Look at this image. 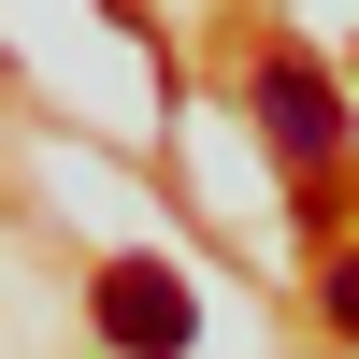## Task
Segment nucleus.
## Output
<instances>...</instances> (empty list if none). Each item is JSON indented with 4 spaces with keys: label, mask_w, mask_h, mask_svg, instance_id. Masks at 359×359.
<instances>
[{
    "label": "nucleus",
    "mask_w": 359,
    "mask_h": 359,
    "mask_svg": "<svg viewBox=\"0 0 359 359\" xmlns=\"http://www.w3.org/2000/svg\"><path fill=\"white\" fill-rule=\"evenodd\" d=\"M245 101H259V130H273V158L302 172V187L345 158V101H331V72H316V57H259Z\"/></svg>",
    "instance_id": "obj_1"
},
{
    "label": "nucleus",
    "mask_w": 359,
    "mask_h": 359,
    "mask_svg": "<svg viewBox=\"0 0 359 359\" xmlns=\"http://www.w3.org/2000/svg\"><path fill=\"white\" fill-rule=\"evenodd\" d=\"M101 331L130 345V359H187V287H172V259H101Z\"/></svg>",
    "instance_id": "obj_2"
},
{
    "label": "nucleus",
    "mask_w": 359,
    "mask_h": 359,
    "mask_svg": "<svg viewBox=\"0 0 359 359\" xmlns=\"http://www.w3.org/2000/svg\"><path fill=\"white\" fill-rule=\"evenodd\" d=\"M331 331H345V345H359V245H345V259H331Z\"/></svg>",
    "instance_id": "obj_3"
}]
</instances>
